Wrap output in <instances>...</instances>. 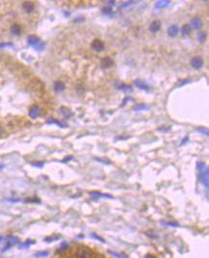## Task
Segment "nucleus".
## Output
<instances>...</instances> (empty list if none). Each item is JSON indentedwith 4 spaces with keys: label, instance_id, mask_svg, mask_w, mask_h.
Listing matches in <instances>:
<instances>
[{
    "label": "nucleus",
    "instance_id": "1",
    "mask_svg": "<svg viewBox=\"0 0 209 258\" xmlns=\"http://www.w3.org/2000/svg\"><path fill=\"white\" fill-rule=\"evenodd\" d=\"M198 169L200 170V180L205 187H208V168L202 162L198 163Z\"/></svg>",
    "mask_w": 209,
    "mask_h": 258
},
{
    "label": "nucleus",
    "instance_id": "2",
    "mask_svg": "<svg viewBox=\"0 0 209 258\" xmlns=\"http://www.w3.org/2000/svg\"><path fill=\"white\" fill-rule=\"evenodd\" d=\"M27 41H28V44L36 51L41 52L45 49V43L43 42L42 40L39 38V37H37L36 36H28Z\"/></svg>",
    "mask_w": 209,
    "mask_h": 258
},
{
    "label": "nucleus",
    "instance_id": "3",
    "mask_svg": "<svg viewBox=\"0 0 209 258\" xmlns=\"http://www.w3.org/2000/svg\"><path fill=\"white\" fill-rule=\"evenodd\" d=\"M74 256L76 258H93V252L86 247H80L76 251Z\"/></svg>",
    "mask_w": 209,
    "mask_h": 258
},
{
    "label": "nucleus",
    "instance_id": "4",
    "mask_svg": "<svg viewBox=\"0 0 209 258\" xmlns=\"http://www.w3.org/2000/svg\"><path fill=\"white\" fill-rule=\"evenodd\" d=\"M202 65H203V59H202V56H196L191 59V66L194 69L199 70V69H200L202 67Z\"/></svg>",
    "mask_w": 209,
    "mask_h": 258
},
{
    "label": "nucleus",
    "instance_id": "5",
    "mask_svg": "<svg viewBox=\"0 0 209 258\" xmlns=\"http://www.w3.org/2000/svg\"><path fill=\"white\" fill-rule=\"evenodd\" d=\"M91 47L94 51L99 53V52L104 50V43H103L101 40H99V39H94V41L92 42Z\"/></svg>",
    "mask_w": 209,
    "mask_h": 258
},
{
    "label": "nucleus",
    "instance_id": "6",
    "mask_svg": "<svg viewBox=\"0 0 209 258\" xmlns=\"http://www.w3.org/2000/svg\"><path fill=\"white\" fill-rule=\"evenodd\" d=\"M39 115H40V107L39 106L36 105V104L31 106L30 111H29V116H30L31 119L36 120L39 117Z\"/></svg>",
    "mask_w": 209,
    "mask_h": 258
},
{
    "label": "nucleus",
    "instance_id": "7",
    "mask_svg": "<svg viewBox=\"0 0 209 258\" xmlns=\"http://www.w3.org/2000/svg\"><path fill=\"white\" fill-rule=\"evenodd\" d=\"M100 65H101V67L103 69L110 68L114 65V60L112 59L111 57L105 56V57H103V58L101 59V61H100Z\"/></svg>",
    "mask_w": 209,
    "mask_h": 258
},
{
    "label": "nucleus",
    "instance_id": "8",
    "mask_svg": "<svg viewBox=\"0 0 209 258\" xmlns=\"http://www.w3.org/2000/svg\"><path fill=\"white\" fill-rule=\"evenodd\" d=\"M202 27V21L199 16H195L191 19V28H194L195 30H200Z\"/></svg>",
    "mask_w": 209,
    "mask_h": 258
},
{
    "label": "nucleus",
    "instance_id": "9",
    "mask_svg": "<svg viewBox=\"0 0 209 258\" xmlns=\"http://www.w3.org/2000/svg\"><path fill=\"white\" fill-rule=\"evenodd\" d=\"M160 28H161V22L159 20H154L149 26V30L151 33H157L160 30Z\"/></svg>",
    "mask_w": 209,
    "mask_h": 258
},
{
    "label": "nucleus",
    "instance_id": "10",
    "mask_svg": "<svg viewBox=\"0 0 209 258\" xmlns=\"http://www.w3.org/2000/svg\"><path fill=\"white\" fill-rule=\"evenodd\" d=\"M59 112L61 113V115L66 120H68V119H70L71 117H73V112H72L69 108L65 107V106H61V107L59 108Z\"/></svg>",
    "mask_w": 209,
    "mask_h": 258
},
{
    "label": "nucleus",
    "instance_id": "11",
    "mask_svg": "<svg viewBox=\"0 0 209 258\" xmlns=\"http://www.w3.org/2000/svg\"><path fill=\"white\" fill-rule=\"evenodd\" d=\"M179 27H178V25L174 24V25H171L170 27L168 28V31H167V34L169 36L171 37H175L176 36H178V34H179Z\"/></svg>",
    "mask_w": 209,
    "mask_h": 258
},
{
    "label": "nucleus",
    "instance_id": "12",
    "mask_svg": "<svg viewBox=\"0 0 209 258\" xmlns=\"http://www.w3.org/2000/svg\"><path fill=\"white\" fill-rule=\"evenodd\" d=\"M65 89V84L60 80H56L54 83V90L56 92V93H60V92L64 91Z\"/></svg>",
    "mask_w": 209,
    "mask_h": 258
},
{
    "label": "nucleus",
    "instance_id": "13",
    "mask_svg": "<svg viewBox=\"0 0 209 258\" xmlns=\"http://www.w3.org/2000/svg\"><path fill=\"white\" fill-rule=\"evenodd\" d=\"M19 242V239L15 236H8L7 238V248H11V246L15 245Z\"/></svg>",
    "mask_w": 209,
    "mask_h": 258
},
{
    "label": "nucleus",
    "instance_id": "14",
    "mask_svg": "<svg viewBox=\"0 0 209 258\" xmlns=\"http://www.w3.org/2000/svg\"><path fill=\"white\" fill-rule=\"evenodd\" d=\"M23 9H24V11H26V13H31V11H33L34 9V6L31 2H29V1H26L23 3Z\"/></svg>",
    "mask_w": 209,
    "mask_h": 258
},
{
    "label": "nucleus",
    "instance_id": "15",
    "mask_svg": "<svg viewBox=\"0 0 209 258\" xmlns=\"http://www.w3.org/2000/svg\"><path fill=\"white\" fill-rule=\"evenodd\" d=\"M169 4H170V1H168V0H162V1L160 0V1H157L156 4H155V9L159 10V9L167 7Z\"/></svg>",
    "mask_w": 209,
    "mask_h": 258
},
{
    "label": "nucleus",
    "instance_id": "16",
    "mask_svg": "<svg viewBox=\"0 0 209 258\" xmlns=\"http://www.w3.org/2000/svg\"><path fill=\"white\" fill-rule=\"evenodd\" d=\"M135 84H136V86L137 88L141 89V90H148L149 89V86L146 84L144 81H142V80L136 79L135 80Z\"/></svg>",
    "mask_w": 209,
    "mask_h": 258
},
{
    "label": "nucleus",
    "instance_id": "17",
    "mask_svg": "<svg viewBox=\"0 0 209 258\" xmlns=\"http://www.w3.org/2000/svg\"><path fill=\"white\" fill-rule=\"evenodd\" d=\"M11 34H14V36H19V34H21V27H20L19 25H17V24L11 25Z\"/></svg>",
    "mask_w": 209,
    "mask_h": 258
},
{
    "label": "nucleus",
    "instance_id": "18",
    "mask_svg": "<svg viewBox=\"0 0 209 258\" xmlns=\"http://www.w3.org/2000/svg\"><path fill=\"white\" fill-rule=\"evenodd\" d=\"M117 88L119 89L120 91H123V92H125V93H127V92H132L133 91V88H132V86L131 85H129V84H119V85H117Z\"/></svg>",
    "mask_w": 209,
    "mask_h": 258
},
{
    "label": "nucleus",
    "instance_id": "19",
    "mask_svg": "<svg viewBox=\"0 0 209 258\" xmlns=\"http://www.w3.org/2000/svg\"><path fill=\"white\" fill-rule=\"evenodd\" d=\"M191 32H192V28H191L190 25L185 24V25L182 26V36H188V34H191Z\"/></svg>",
    "mask_w": 209,
    "mask_h": 258
},
{
    "label": "nucleus",
    "instance_id": "20",
    "mask_svg": "<svg viewBox=\"0 0 209 258\" xmlns=\"http://www.w3.org/2000/svg\"><path fill=\"white\" fill-rule=\"evenodd\" d=\"M90 195H92V196H94V197H105V198H113L111 196V195L109 194H103V193H99V192H96V191H92L90 192Z\"/></svg>",
    "mask_w": 209,
    "mask_h": 258
},
{
    "label": "nucleus",
    "instance_id": "21",
    "mask_svg": "<svg viewBox=\"0 0 209 258\" xmlns=\"http://www.w3.org/2000/svg\"><path fill=\"white\" fill-rule=\"evenodd\" d=\"M48 123H54V124L58 125V126H60V127H67V126H68L67 124H64V123L60 122H58V120H54V119L49 120H48Z\"/></svg>",
    "mask_w": 209,
    "mask_h": 258
},
{
    "label": "nucleus",
    "instance_id": "22",
    "mask_svg": "<svg viewBox=\"0 0 209 258\" xmlns=\"http://www.w3.org/2000/svg\"><path fill=\"white\" fill-rule=\"evenodd\" d=\"M198 40H199L200 43L205 42V40H206V34L204 33V32H200V33L198 34Z\"/></svg>",
    "mask_w": 209,
    "mask_h": 258
},
{
    "label": "nucleus",
    "instance_id": "23",
    "mask_svg": "<svg viewBox=\"0 0 209 258\" xmlns=\"http://www.w3.org/2000/svg\"><path fill=\"white\" fill-rule=\"evenodd\" d=\"M147 109H149V106L145 105V104H139V105H137V106H135V107H134V110L135 111L147 110Z\"/></svg>",
    "mask_w": 209,
    "mask_h": 258
},
{
    "label": "nucleus",
    "instance_id": "24",
    "mask_svg": "<svg viewBox=\"0 0 209 258\" xmlns=\"http://www.w3.org/2000/svg\"><path fill=\"white\" fill-rule=\"evenodd\" d=\"M102 13L104 14H110L112 13V8L109 7V6H105V7L102 8Z\"/></svg>",
    "mask_w": 209,
    "mask_h": 258
},
{
    "label": "nucleus",
    "instance_id": "25",
    "mask_svg": "<svg viewBox=\"0 0 209 258\" xmlns=\"http://www.w3.org/2000/svg\"><path fill=\"white\" fill-rule=\"evenodd\" d=\"M31 244H34V241H33V240H28V241H26V242H24L22 244V245H20V248H28L29 246L30 245H31Z\"/></svg>",
    "mask_w": 209,
    "mask_h": 258
},
{
    "label": "nucleus",
    "instance_id": "26",
    "mask_svg": "<svg viewBox=\"0 0 209 258\" xmlns=\"http://www.w3.org/2000/svg\"><path fill=\"white\" fill-rule=\"evenodd\" d=\"M48 254H49V251H44L37 252V253H36V257H45V256H47Z\"/></svg>",
    "mask_w": 209,
    "mask_h": 258
},
{
    "label": "nucleus",
    "instance_id": "27",
    "mask_svg": "<svg viewBox=\"0 0 209 258\" xmlns=\"http://www.w3.org/2000/svg\"><path fill=\"white\" fill-rule=\"evenodd\" d=\"M31 165L36 166V167H42L44 165V162H34V163H31Z\"/></svg>",
    "mask_w": 209,
    "mask_h": 258
},
{
    "label": "nucleus",
    "instance_id": "28",
    "mask_svg": "<svg viewBox=\"0 0 209 258\" xmlns=\"http://www.w3.org/2000/svg\"><path fill=\"white\" fill-rule=\"evenodd\" d=\"M135 3H137V1H129L127 3H123V4H121V8H126V7H129L130 5H133L135 4Z\"/></svg>",
    "mask_w": 209,
    "mask_h": 258
},
{
    "label": "nucleus",
    "instance_id": "29",
    "mask_svg": "<svg viewBox=\"0 0 209 258\" xmlns=\"http://www.w3.org/2000/svg\"><path fill=\"white\" fill-rule=\"evenodd\" d=\"M59 239L58 236H53V237H47L45 238V241L46 242H52V241H54V240H57Z\"/></svg>",
    "mask_w": 209,
    "mask_h": 258
},
{
    "label": "nucleus",
    "instance_id": "30",
    "mask_svg": "<svg viewBox=\"0 0 209 258\" xmlns=\"http://www.w3.org/2000/svg\"><path fill=\"white\" fill-rule=\"evenodd\" d=\"M198 131H200V133H203L205 135V136H208V131L206 128H200V129H198Z\"/></svg>",
    "mask_w": 209,
    "mask_h": 258
},
{
    "label": "nucleus",
    "instance_id": "31",
    "mask_svg": "<svg viewBox=\"0 0 209 258\" xmlns=\"http://www.w3.org/2000/svg\"><path fill=\"white\" fill-rule=\"evenodd\" d=\"M111 254L115 255L116 257H119V258H125V255H122V254H119V253H116V252H113V251H110Z\"/></svg>",
    "mask_w": 209,
    "mask_h": 258
},
{
    "label": "nucleus",
    "instance_id": "32",
    "mask_svg": "<svg viewBox=\"0 0 209 258\" xmlns=\"http://www.w3.org/2000/svg\"><path fill=\"white\" fill-rule=\"evenodd\" d=\"M72 159H73V156H67L64 160H62L61 162L62 163H67V162H69V161H71Z\"/></svg>",
    "mask_w": 209,
    "mask_h": 258
},
{
    "label": "nucleus",
    "instance_id": "33",
    "mask_svg": "<svg viewBox=\"0 0 209 258\" xmlns=\"http://www.w3.org/2000/svg\"><path fill=\"white\" fill-rule=\"evenodd\" d=\"M93 237H94V238H96V239H98L99 241H102V242H104V240L102 239V238H100V237H98L97 236L96 234H93Z\"/></svg>",
    "mask_w": 209,
    "mask_h": 258
},
{
    "label": "nucleus",
    "instance_id": "34",
    "mask_svg": "<svg viewBox=\"0 0 209 258\" xmlns=\"http://www.w3.org/2000/svg\"><path fill=\"white\" fill-rule=\"evenodd\" d=\"M166 225L168 226H177L178 224H175V223H166Z\"/></svg>",
    "mask_w": 209,
    "mask_h": 258
},
{
    "label": "nucleus",
    "instance_id": "35",
    "mask_svg": "<svg viewBox=\"0 0 209 258\" xmlns=\"http://www.w3.org/2000/svg\"><path fill=\"white\" fill-rule=\"evenodd\" d=\"M2 132H3V127H2L1 125H0V135L2 134Z\"/></svg>",
    "mask_w": 209,
    "mask_h": 258
},
{
    "label": "nucleus",
    "instance_id": "36",
    "mask_svg": "<svg viewBox=\"0 0 209 258\" xmlns=\"http://www.w3.org/2000/svg\"><path fill=\"white\" fill-rule=\"evenodd\" d=\"M108 4L109 5H115V1H110V2L108 3Z\"/></svg>",
    "mask_w": 209,
    "mask_h": 258
},
{
    "label": "nucleus",
    "instance_id": "37",
    "mask_svg": "<svg viewBox=\"0 0 209 258\" xmlns=\"http://www.w3.org/2000/svg\"><path fill=\"white\" fill-rule=\"evenodd\" d=\"M2 240H3V237H2V236H0V242H1Z\"/></svg>",
    "mask_w": 209,
    "mask_h": 258
},
{
    "label": "nucleus",
    "instance_id": "38",
    "mask_svg": "<svg viewBox=\"0 0 209 258\" xmlns=\"http://www.w3.org/2000/svg\"><path fill=\"white\" fill-rule=\"evenodd\" d=\"M3 168V165H0V169H2Z\"/></svg>",
    "mask_w": 209,
    "mask_h": 258
}]
</instances>
